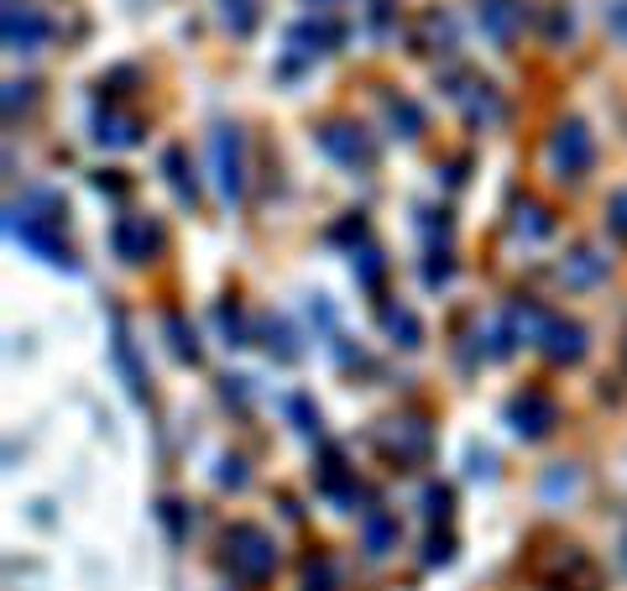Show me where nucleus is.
Here are the masks:
<instances>
[{
    "mask_svg": "<svg viewBox=\"0 0 627 591\" xmlns=\"http://www.w3.org/2000/svg\"><path fill=\"white\" fill-rule=\"evenodd\" d=\"M225 560H231V571L241 576V581H267L277 566V545L267 529H256V524H235L231 534H225Z\"/></svg>",
    "mask_w": 627,
    "mask_h": 591,
    "instance_id": "nucleus-1",
    "label": "nucleus"
},
{
    "mask_svg": "<svg viewBox=\"0 0 627 591\" xmlns=\"http://www.w3.org/2000/svg\"><path fill=\"white\" fill-rule=\"evenodd\" d=\"M549 162L560 178H581L596 162V141H591L586 120H560L554 137H549Z\"/></svg>",
    "mask_w": 627,
    "mask_h": 591,
    "instance_id": "nucleus-2",
    "label": "nucleus"
},
{
    "mask_svg": "<svg viewBox=\"0 0 627 591\" xmlns=\"http://www.w3.org/2000/svg\"><path fill=\"white\" fill-rule=\"evenodd\" d=\"M0 32H6V48H11V53H38L53 27H47V17H42L32 0H6V21H0Z\"/></svg>",
    "mask_w": 627,
    "mask_h": 591,
    "instance_id": "nucleus-3",
    "label": "nucleus"
},
{
    "mask_svg": "<svg viewBox=\"0 0 627 591\" xmlns=\"http://www.w3.org/2000/svg\"><path fill=\"white\" fill-rule=\"evenodd\" d=\"M210 158H215L220 194L241 199V189H246V162H241V131H235V126H215V137H210Z\"/></svg>",
    "mask_w": 627,
    "mask_h": 591,
    "instance_id": "nucleus-4",
    "label": "nucleus"
},
{
    "mask_svg": "<svg viewBox=\"0 0 627 591\" xmlns=\"http://www.w3.org/2000/svg\"><path fill=\"white\" fill-rule=\"evenodd\" d=\"M476 21H481V32H487L497 48H512V42L523 38V0H476Z\"/></svg>",
    "mask_w": 627,
    "mask_h": 591,
    "instance_id": "nucleus-5",
    "label": "nucleus"
},
{
    "mask_svg": "<svg viewBox=\"0 0 627 591\" xmlns=\"http://www.w3.org/2000/svg\"><path fill=\"white\" fill-rule=\"evenodd\" d=\"M319 147H325V152H330L340 168H372V158H376L372 137H366L361 126H340V120L319 131Z\"/></svg>",
    "mask_w": 627,
    "mask_h": 591,
    "instance_id": "nucleus-6",
    "label": "nucleus"
},
{
    "mask_svg": "<svg viewBox=\"0 0 627 591\" xmlns=\"http://www.w3.org/2000/svg\"><path fill=\"white\" fill-rule=\"evenodd\" d=\"M508 419L518 434H529V440H539V434L554 430V419H560V409H554V398L539 393V388H529V393H518L508 403Z\"/></svg>",
    "mask_w": 627,
    "mask_h": 591,
    "instance_id": "nucleus-7",
    "label": "nucleus"
},
{
    "mask_svg": "<svg viewBox=\"0 0 627 591\" xmlns=\"http://www.w3.org/2000/svg\"><path fill=\"white\" fill-rule=\"evenodd\" d=\"M162 246V231H157L147 215H126L116 220V252L126 256V262H147V256Z\"/></svg>",
    "mask_w": 627,
    "mask_h": 591,
    "instance_id": "nucleus-8",
    "label": "nucleus"
},
{
    "mask_svg": "<svg viewBox=\"0 0 627 591\" xmlns=\"http://www.w3.org/2000/svg\"><path fill=\"white\" fill-rule=\"evenodd\" d=\"M544 356L549 361H581L586 356V330L575 325V319H554L549 315V330H544Z\"/></svg>",
    "mask_w": 627,
    "mask_h": 591,
    "instance_id": "nucleus-9",
    "label": "nucleus"
},
{
    "mask_svg": "<svg viewBox=\"0 0 627 591\" xmlns=\"http://www.w3.org/2000/svg\"><path fill=\"white\" fill-rule=\"evenodd\" d=\"M455 84H460V89H450V99L460 105V110H466L470 120H481V126H487V120L502 116V105H497V95H491L487 80H470V74H460Z\"/></svg>",
    "mask_w": 627,
    "mask_h": 591,
    "instance_id": "nucleus-10",
    "label": "nucleus"
},
{
    "mask_svg": "<svg viewBox=\"0 0 627 591\" xmlns=\"http://www.w3.org/2000/svg\"><path fill=\"white\" fill-rule=\"evenodd\" d=\"M340 38L330 21H298L294 32H288V48H298L304 59H319V53H330V42Z\"/></svg>",
    "mask_w": 627,
    "mask_h": 591,
    "instance_id": "nucleus-11",
    "label": "nucleus"
},
{
    "mask_svg": "<svg viewBox=\"0 0 627 591\" xmlns=\"http://www.w3.org/2000/svg\"><path fill=\"white\" fill-rule=\"evenodd\" d=\"M141 131V120L137 116H116V110H105V116L95 120V137L105 141V147H131Z\"/></svg>",
    "mask_w": 627,
    "mask_h": 591,
    "instance_id": "nucleus-12",
    "label": "nucleus"
},
{
    "mask_svg": "<svg viewBox=\"0 0 627 591\" xmlns=\"http://www.w3.org/2000/svg\"><path fill=\"white\" fill-rule=\"evenodd\" d=\"M392 545H397V518L392 513H366V555L382 560Z\"/></svg>",
    "mask_w": 627,
    "mask_h": 591,
    "instance_id": "nucleus-13",
    "label": "nucleus"
},
{
    "mask_svg": "<svg viewBox=\"0 0 627 591\" xmlns=\"http://www.w3.org/2000/svg\"><path fill=\"white\" fill-rule=\"evenodd\" d=\"M382 325H387V336L397 340V346H418V340H424L418 319H413L408 309H397V304H387V309H382Z\"/></svg>",
    "mask_w": 627,
    "mask_h": 591,
    "instance_id": "nucleus-14",
    "label": "nucleus"
},
{
    "mask_svg": "<svg viewBox=\"0 0 627 591\" xmlns=\"http://www.w3.org/2000/svg\"><path fill=\"white\" fill-rule=\"evenodd\" d=\"M602 273H607V256H596L591 246H581V252L565 262V277H570V283H596Z\"/></svg>",
    "mask_w": 627,
    "mask_h": 591,
    "instance_id": "nucleus-15",
    "label": "nucleus"
},
{
    "mask_svg": "<svg viewBox=\"0 0 627 591\" xmlns=\"http://www.w3.org/2000/svg\"><path fill=\"white\" fill-rule=\"evenodd\" d=\"M168 178H173V189H178V199H189V204H194L199 199V189H194V173H189V168H183V147H168Z\"/></svg>",
    "mask_w": 627,
    "mask_h": 591,
    "instance_id": "nucleus-16",
    "label": "nucleus"
},
{
    "mask_svg": "<svg viewBox=\"0 0 627 591\" xmlns=\"http://www.w3.org/2000/svg\"><path fill=\"white\" fill-rule=\"evenodd\" d=\"M387 116H392V126H403V137H418L424 131V116H418V105L413 99H387Z\"/></svg>",
    "mask_w": 627,
    "mask_h": 591,
    "instance_id": "nucleus-17",
    "label": "nucleus"
},
{
    "mask_svg": "<svg viewBox=\"0 0 627 591\" xmlns=\"http://www.w3.org/2000/svg\"><path fill=\"white\" fill-rule=\"evenodd\" d=\"M334 587V566L330 560H314L309 576H304V591H330Z\"/></svg>",
    "mask_w": 627,
    "mask_h": 591,
    "instance_id": "nucleus-18",
    "label": "nucleus"
},
{
    "mask_svg": "<svg viewBox=\"0 0 627 591\" xmlns=\"http://www.w3.org/2000/svg\"><path fill=\"white\" fill-rule=\"evenodd\" d=\"M168 336H173V351H178V356H189V361L199 356L194 330H183V319H168Z\"/></svg>",
    "mask_w": 627,
    "mask_h": 591,
    "instance_id": "nucleus-19",
    "label": "nucleus"
},
{
    "mask_svg": "<svg viewBox=\"0 0 627 591\" xmlns=\"http://www.w3.org/2000/svg\"><path fill=\"white\" fill-rule=\"evenodd\" d=\"M607 27H612V38L627 48V0H607Z\"/></svg>",
    "mask_w": 627,
    "mask_h": 591,
    "instance_id": "nucleus-20",
    "label": "nucleus"
},
{
    "mask_svg": "<svg viewBox=\"0 0 627 591\" xmlns=\"http://www.w3.org/2000/svg\"><path fill=\"white\" fill-rule=\"evenodd\" d=\"M26 99H32V84H6V116L17 120V110H26Z\"/></svg>",
    "mask_w": 627,
    "mask_h": 591,
    "instance_id": "nucleus-21",
    "label": "nucleus"
},
{
    "mask_svg": "<svg viewBox=\"0 0 627 591\" xmlns=\"http://www.w3.org/2000/svg\"><path fill=\"white\" fill-rule=\"evenodd\" d=\"M424 513H429V518H445V513H450V493H445V487H429V493H424Z\"/></svg>",
    "mask_w": 627,
    "mask_h": 591,
    "instance_id": "nucleus-22",
    "label": "nucleus"
},
{
    "mask_svg": "<svg viewBox=\"0 0 627 591\" xmlns=\"http://www.w3.org/2000/svg\"><path fill=\"white\" fill-rule=\"evenodd\" d=\"M220 330L231 336V346H246V330H241V315H235V309H220Z\"/></svg>",
    "mask_w": 627,
    "mask_h": 591,
    "instance_id": "nucleus-23",
    "label": "nucleus"
},
{
    "mask_svg": "<svg viewBox=\"0 0 627 591\" xmlns=\"http://www.w3.org/2000/svg\"><path fill=\"white\" fill-rule=\"evenodd\" d=\"M376 277H382V256L361 252V283H376Z\"/></svg>",
    "mask_w": 627,
    "mask_h": 591,
    "instance_id": "nucleus-24",
    "label": "nucleus"
},
{
    "mask_svg": "<svg viewBox=\"0 0 627 591\" xmlns=\"http://www.w3.org/2000/svg\"><path fill=\"white\" fill-rule=\"evenodd\" d=\"M612 225L627 236V189H623V194H612Z\"/></svg>",
    "mask_w": 627,
    "mask_h": 591,
    "instance_id": "nucleus-25",
    "label": "nucleus"
},
{
    "mask_svg": "<svg viewBox=\"0 0 627 591\" xmlns=\"http://www.w3.org/2000/svg\"><path fill=\"white\" fill-rule=\"evenodd\" d=\"M309 6H330V0H309Z\"/></svg>",
    "mask_w": 627,
    "mask_h": 591,
    "instance_id": "nucleus-26",
    "label": "nucleus"
}]
</instances>
